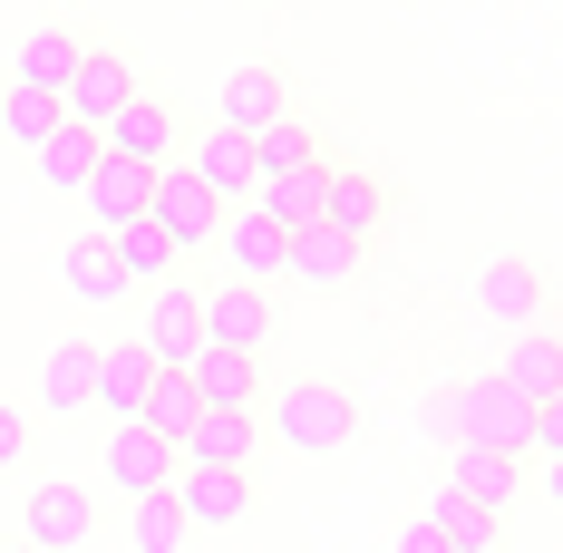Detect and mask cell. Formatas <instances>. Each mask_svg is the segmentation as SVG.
Here are the masks:
<instances>
[{
    "mask_svg": "<svg viewBox=\"0 0 563 553\" xmlns=\"http://www.w3.org/2000/svg\"><path fill=\"white\" fill-rule=\"evenodd\" d=\"M438 428L456 446H496V456H534V408L515 398L506 379H466V388H438Z\"/></svg>",
    "mask_w": 563,
    "mask_h": 553,
    "instance_id": "cell-1",
    "label": "cell"
},
{
    "mask_svg": "<svg viewBox=\"0 0 563 553\" xmlns=\"http://www.w3.org/2000/svg\"><path fill=\"white\" fill-rule=\"evenodd\" d=\"M350 428H360V408H350L331 379H291V388L273 398V438L301 446V456H331V446H350Z\"/></svg>",
    "mask_w": 563,
    "mask_h": 553,
    "instance_id": "cell-2",
    "label": "cell"
},
{
    "mask_svg": "<svg viewBox=\"0 0 563 553\" xmlns=\"http://www.w3.org/2000/svg\"><path fill=\"white\" fill-rule=\"evenodd\" d=\"M136 350H146L156 369H185V360L205 350V291L156 281V291H146V321H136Z\"/></svg>",
    "mask_w": 563,
    "mask_h": 553,
    "instance_id": "cell-3",
    "label": "cell"
},
{
    "mask_svg": "<svg viewBox=\"0 0 563 553\" xmlns=\"http://www.w3.org/2000/svg\"><path fill=\"white\" fill-rule=\"evenodd\" d=\"M175 515L195 524V534H224V524H243L253 515V476L243 466H175Z\"/></svg>",
    "mask_w": 563,
    "mask_h": 553,
    "instance_id": "cell-4",
    "label": "cell"
},
{
    "mask_svg": "<svg viewBox=\"0 0 563 553\" xmlns=\"http://www.w3.org/2000/svg\"><path fill=\"white\" fill-rule=\"evenodd\" d=\"M175 466H185V456H175V438H156L146 418L108 428V486H117L126 505H136V496H166V486H175Z\"/></svg>",
    "mask_w": 563,
    "mask_h": 553,
    "instance_id": "cell-5",
    "label": "cell"
},
{
    "mask_svg": "<svg viewBox=\"0 0 563 553\" xmlns=\"http://www.w3.org/2000/svg\"><path fill=\"white\" fill-rule=\"evenodd\" d=\"M273 117H291V78H282L273 58H243L224 88H214V126H233V136H263Z\"/></svg>",
    "mask_w": 563,
    "mask_h": 553,
    "instance_id": "cell-6",
    "label": "cell"
},
{
    "mask_svg": "<svg viewBox=\"0 0 563 553\" xmlns=\"http://www.w3.org/2000/svg\"><path fill=\"white\" fill-rule=\"evenodd\" d=\"M88 534H98V505H88V486H68V476L30 486V515H20V544H40V553H78Z\"/></svg>",
    "mask_w": 563,
    "mask_h": 553,
    "instance_id": "cell-7",
    "label": "cell"
},
{
    "mask_svg": "<svg viewBox=\"0 0 563 553\" xmlns=\"http://www.w3.org/2000/svg\"><path fill=\"white\" fill-rule=\"evenodd\" d=\"M185 175H195L224 214H233V204H253V185H263V175H253V136H233V126H205V136L185 146Z\"/></svg>",
    "mask_w": 563,
    "mask_h": 553,
    "instance_id": "cell-8",
    "label": "cell"
},
{
    "mask_svg": "<svg viewBox=\"0 0 563 553\" xmlns=\"http://www.w3.org/2000/svg\"><path fill=\"white\" fill-rule=\"evenodd\" d=\"M263 340H273V301H263L253 281H214V291H205V350L263 360Z\"/></svg>",
    "mask_w": 563,
    "mask_h": 553,
    "instance_id": "cell-9",
    "label": "cell"
},
{
    "mask_svg": "<svg viewBox=\"0 0 563 553\" xmlns=\"http://www.w3.org/2000/svg\"><path fill=\"white\" fill-rule=\"evenodd\" d=\"M98 136H108V156H126V166H175V108L156 98V88H136Z\"/></svg>",
    "mask_w": 563,
    "mask_h": 553,
    "instance_id": "cell-10",
    "label": "cell"
},
{
    "mask_svg": "<svg viewBox=\"0 0 563 553\" xmlns=\"http://www.w3.org/2000/svg\"><path fill=\"white\" fill-rule=\"evenodd\" d=\"M126 98H136V68H126L117 49H78V78H68L58 108H68V126H108Z\"/></svg>",
    "mask_w": 563,
    "mask_h": 553,
    "instance_id": "cell-11",
    "label": "cell"
},
{
    "mask_svg": "<svg viewBox=\"0 0 563 553\" xmlns=\"http://www.w3.org/2000/svg\"><path fill=\"white\" fill-rule=\"evenodd\" d=\"M476 311H486L506 340H515V331H534V321H544V281H534V263L496 253V263L476 273Z\"/></svg>",
    "mask_w": 563,
    "mask_h": 553,
    "instance_id": "cell-12",
    "label": "cell"
},
{
    "mask_svg": "<svg viewBox=\"0 0 563 553\" xmlns=\"http://www.w3.org/2000/svg\"><path fill=\"white\" fill-rule=\"evenodd\" d=\"M214 243H224V281H253V291H263V281L282 273V253H291V233H282V223H263L253 204H233Z\"/></svg>",
    "mask_w": 563,
    "mask_h": 553,
    "instance_id": "cell-13",
    "label": "cell"
},
{
    "mask_svg": "<svg viewBox=\"0 0 563 553\" xmlns=\"http://www.w3.org/2000/svg\"><path fill=\"white\" fill-rule=\"evenodd\" d=\"M496 379H506L525 408L563 398V331H544V321H534V331H515V340H506V369H496Z\"/></svg>",
    "mask_w": 563,
    "mask_h": 553,
    "instance_id": "cell-14",
    "label": "cell"
},
{
    "mask_svg": "<svg viewBox=\"0 0 563 553\" xmlns=\"http://www.w3.org/2000/svg\"><path fill=\"white\" fill-rule=\"evenodd\" d=\"M78 30L68 20H40L30 40H20V58H10V88H49V98H68V78H78Z\"/></svg>",
    "mask_w": 563,
    "mask_h": 553,
    "instance_id": "cell-15",
    "label": "cell"
},
{
    "mask_svg": "<svg viewBox=\"0 0 563 553\" xmlns=\"http://www.w3.org/2000/svg\"><path fill=\"white\" fill-rule=\"evenodd\" d=\"M156 223H166L175 243L195 253V243H214V233H224V204H214V195H205L185 166H156Z\"/></svg>",
    "mask_w": 563,
    "mask_h": 553,
    "instance_id": "cell-16",
    "label": "cell"
},
{
    "mask_svg": "<svg viewBox=\"0 0 563 553\" xmlns=\"http://www.w3.org/2000/svg\"><path fill=\"white\" fill-rule=\"evenodd\" d=\"M88 214H98V233H126L136 214H156V166H126V156H108V166L88 175Z\"/></svg>",
    "mask_w": 563,
    "mask_h": 553,
    "instance_id": "cell-17",
    "label": "cell"
},
{
    "mask_svg": "<svg viewBox=\"0 0 563 553\" xmlns=\"http://www.w3.org/2000/svg\"><path fill=\"white\" fill-rule=\"evenodd\" d=\"M321 223L331 233H350V243H369L379 223H389V185L369 166H331V195H321Z\"/></svg>",
    "mask_w": 563,
    "mask_h": 553,
    "instance_id": "cell-18",
    "label": "cell"
},
{
    "mask_svg": "<svg viewBox=\"0 0 563 553\" xmlns=\"http://www.w3.org/2000/svg\"><path fill=\"white\" fill-rule=\"evenodd\" d=\"M350 273H360V243H350V233H331V223L291 233V253H282V281H301V291H340Z\"/></svg>",
    "mask_w": 563,
    "mask_h": 553,
    "instance_id": "cell-19",
    "label": "cell"
},
{
    "mask_svg": "<svg viewBox=\"0 0 563 553\" xmlns=\"http://www.w3.org/2000/svg\"><path fill=\"white\" fill-rule=\"evenodd\" d=\"M146 398H156V360H146L136 340L98 350V408H108L117 428H126V418H146Z\"/></svg>",
    "mask_w": 563,
    "mask_h": 553,
    "instance_id": "cell-20",
    "label": "cell"
},
{
    "mask_svg": "<svg viewBox=\"0 0 563 553\" xmlns=\"http://www.w3.org/2000/svg\"><path fill=\"white\" fill-rule=\"evenodd\" d=\"M321 195H331V166L263 175V185H253V214H263V223H282V233H311V223H321Z\"/></svg>",
    "mask_w": 563,
    "mask_h": 553,
    "instance_id": "cell-21",
    "label": "cell"
},
{
    "mask_svg": "<svg viewBox=\"0 0 563 553\" xmlns=\"http://www.w3.org/2000/svg\"><path fill=\"white\" fill-rule=\"evenodd\" d=\"M185 466H243L253 456V408H195V428L175 438Z\"/></svg>",
    "mask_w": 563,
    "mask_h": 553,
    "instance_id": "cell-22",
    "label": "cell"
},
{
    "mask_svg": "<svg viewBox=\"0 0 563 553\" xmlns=\"http://www.w3.org/2000/svg\"><path fill=\"white\" fill-rule=\"evenodd\" d=\"M30 166H40V185H49V195H88V175L108 166V136H98V126H58Z\"/></svg>",
    "mask_w": 563,
    "mask_h": 553,
    "instance_id": "cell-23",
    "label": "cell"
},
{
    "mask_svg": "<svg viewBox=\"0 0 563 553\" xmlns=\"http://www.w3.org/2000/svg\"><path fill=\"white\" fill-rule=\"evenodd\" d=\"M40 408H58V418L98 408V350L88 340H58L49 360H40Z\"/></svg>",
    "mask_w": 563,
    "mask_h": 553,
    "instance_id": "cell-24",
    "label": "cell"
},
{
    "mask_svg": "<svg viewBox=\"0 0 563 553\" xmlns=\"http://www.w3.org/2000/svg\"><path fill=\"white\" fill-rule=\"evenodd\" d=\"M448 486H456L466 505H486V515H506V505H515V486H525V456H496V446H456Z\"/></svg>",
    "mask_w": 563,
    "mask_h": 553,
    "instance_id": "cell-25",
    "label": "cell"
},
{
    "mask_svg": "<svg viewBox=\"0 0 563 553\" xmlns=\"http://www.w3.org/2000/svg\"><path fill=\"white\" fill-rule=\"evenodd\" d=\"M117 263H126V291H156V281H175V263H185V243H175L156 214H136L126 233H108Z\"/></svg>",
    "mask_w": 563,
    "mask_h": 553,
    "instance_id": "cell-26",
    "label": "cell"
},
{
    "mask_svg": "<svg viewBox=\"0 0 563 553\" xmlns=\"http://www.w3.org/2000/svg\"><path fill=\"white\" fill-rule=\"evenodd\" d=\"M185 379H195L205 408H263V369H253L243 350H195V360H185Z\"/></svg>",
    "mask_w": 563,
    "mask_h": 553,
    "instance_id": "cell-27",
    "label": "cell"
},
{
    "mask_svg": "<svg viewBox=\"0 0 563 553\" xmlns=\"http://www.w3.org/2000/svg\"><path fill=\"white\" fill-rule=\"evenodd\" d=\"M58 281H68L78 301H126V263H117V243H108V233L68 243V253H58Z\"/></svg>",
    "mask_w": 563,
    "mask_h": 553,
    "instance_id": "cell-28",
    "label": "cell"
},
{
    "mask_svg": "<svg viewBox=\"0 0 563 553\" xmlns=\"http://www.w3.org/2000/svg\"><path fill=\"white\" fill-rule=\"evenodd\" d=\"M58 126H68V108H58L49 88H0V146H30L40 156Z\"/></svg>",
    "mask_w": 563,
    "mask_h": 553,
    "instance_id": "cell-29",
    "label": "cell"
},
{
    "mask_svg": "<svg viewBox=\"0 0 563 553\" xmlns=\"http://www.w3.org/2000/svg\"><path fill=\"white\" fill-rule=\"evenodd\" d=\"M428 524H438L456 553H496V544H506V534H496V515H486V505H466L456 486H438V496H428Z\"/></svg>",
    "mask_w": 563,
    "mask_h": 553,
    "instance_id": "cell-30",
    "label": "cell"
},
{
    "mask_svg": "<svg viewBox=\"0 0 563 553\" xmlns=\"http://www.w3.org/2000/svg\"><path fill=\"white\" fill-rule=\"evenodd\" d=\"M185 534H195V524L175 515V496H136L126 505V553H175Z\"/></svg>",
    "mask_w": 563,
    "mask_h": 553,
    "instance_id": "cell-31",
    "label": "cell"
},
{
    "mask_svg": "<svg viewBox=\"0 0 563 553\" xmlns=\"http://www.w3.org/2000/svg\"><path fill=\"white\" fill-rule=\"evenodd\" d=\"M301 166H321V156H311V126H301V117H273V126L253 136V175H301Z\"/></svg>",
    "mask_w": 563,
    "mask_h": 553,
    "instance_id": "cell-32",
    "label": "cell"
},
{
    "mask_svg": "<svg viewBox=\"0 0 563 553\" xmlns=\"http://www.w3.org/2000/svg\"><path fill=\"white\" fill-rule=\"evenodd\" d=\"M195 408H205V398H195V379H185V369H156L146 428H156V438H185V428H195Z\"/></svg>",
    "mask_w": 563,
    "mask_h": 553,
    "instance_id": "cell-33",
    "label": "cell"
},
{
    "mask_svg": "<svg viewBox=\"0 0 563 553\" xmlns=\"http://www.w3.org/2000/svg\"><path fill=\"white\" fill-rule=\"evenodd\" d=\"M20 446H30V418H20V408L0 398V466H20Z\"/></svg>",
    "mask_w": 563,
    "mask_h": 553,
    "instance_id": "cell-34",
    "label": "cell"
},
{
    "mask_svg": "<svg viewBox=\"0 0 563 553\" xmlns=\"http://www.w3.org/2000/svg\"><path fill=\"white\" fill-rule=\"evenodd\" d=\"M534 446H544V456H563V398H544V408H534Z\"/></svg>",
    "mask_w": 563,
    "mask_h": 553,
    "instance_id": "cell-35",
    "label": "cell"
},
{
    "mask_svg": "<svg viewBox=\"0 0 563 553\" xmlns=\"http://www.w3.org/2000/svg\"><path fill=\"white\" fill-rule=\"evenodd\" d=\"M398 553H456V544H448V534H438V524H428V515H418V524L398 534Z\"/></svg>",
    "mask_w": 563,
    "mask_h": 553,
    "instance_id": "cell-36",
    "label": "cell"
},
{
    "mask_svg": "<svg viewBox=\"0 0 563 553\" xmlns=\"http://www.w3.org/2000/svg\"><path fill=\"white\" fill-rule=\"evenodd\" d=\"M544 496H554V505H563V456H544Z\"/></svg>",
    "mask_w": 563,
    "mask_h": 553,
    "instance_id": "cell-37",
    "label": "cell"
},
{
    "mask_svg": "<svg viewBox=\"0 0 563 553\" xmlns=\"http://www.w3.org/2000/svg\"><path fill=\"white\" fill-rule=\"evenodd\" d=\"M10 553H40V544H10Z\"/></svg>",
    "mask_w": 563,
    "mask_h": 553,
    "instance_id": "cell-38",
    "label": "cell"
},
{
    "mask_svg": "<svg viewBox=\"0 0 563 553\" xmlns=\"http://www.w3.org/2000/svg\"><path fill=\"white\" fill-rule=\"evenodd\" d=\"M58 10H68V0H58Z\"/></svg>",
    "mask_w": 563,
    "mask_h": 553,
    "instance_id": "cell-39",
    "label": "cell"
}]
</instances>
